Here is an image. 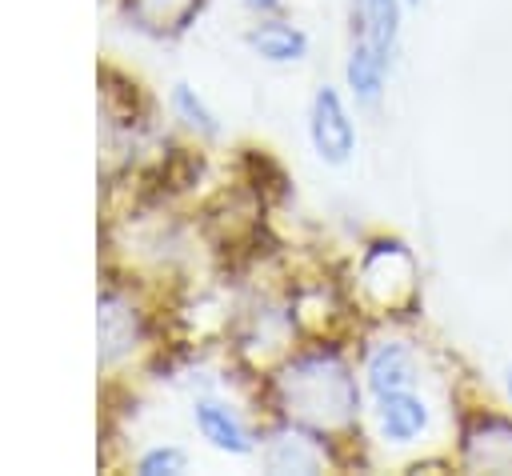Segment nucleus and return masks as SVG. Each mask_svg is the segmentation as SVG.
Returning a JSON list of instances; mask_svg holds the SVG:
<instances>
[{
	"label": "nucleus",
	"mask_w": 512,
	"mask_h": 476,
	"mask_svg": "<svg viewBox=\"0 0 512 476\" xmlns=\"http://www.w3.org/2000/svg\"><path fill=\"white\" fill-rule=\"evenodd\" d=\"M276 396L292 420L320 432L348 428L360 416V384L336 352H312L292 360L276 376Z\"/></svg>",
	"instance_id": "obj_1"
},
{
	"label": "nucleus",
	"mask_w": 512,
	"mask_h": 476,
	"mask_svg": "<svg viewBox=\"0 0 512 476\" xmlns=\"http://www.w3.org/2000/svg\"><path fill=\"white\" fill-rule=\"evenodd\" d=\"M404 0H348V60L344 84L360 108H376L388 92V72L400 44Z\"/></svg>",
	"instance_id": "obj_2"
},
{
	"label": "nucleus",
	"mask_w": 512,
	"mask_h": 476,
	"mask_svg": "<svg viewBox=\"0 0 512 476\" xmlns=\"http://www.w3.org/2000/svg\"><path fill=\"white\" fill-rule=\"evenodd\" d=\"M308 140L312 152L328 164V168H344L356 156V120L344 104V96L328 84H320L308 100Z\"/></svg>",
	"instance_id": "obj_3"
},
{
	"label": "nucleus",
	"mask_w": 512,
	"mask_h": 476,
	"mask_svg": "<svg viewBox=\"0 0 512 476\" xmlns=\"http://www.w3.org/2000/svg\"><path fill=\"white\" fill-rule=\"evenodd\" d=\"M460 456L468 472H512V420L476 416L460 432Z\"/></svg>",
	"instance_id": "obj_4"
},
{
	"label": "nucleus",
	"mask_w": 512,
	"mask_h": 476,
	"mask_svg": "<svg viewBox=\"0 0 512 476\" xmlns=\"http://www.w3.org/2000/svg\"><path fill=\"white\" fill-rule=\"evenodd\" d=\"M428 420H432V412H428L424 396L412 392V388H396V392L376 396V428L388 444L420 440L428 432Z\"/></svg>",
	"instance_id": "obj_5"
},
{
	"label": "nucleus",
	"mask_w": 512,
	"mask_h": 476,
	"mask_svg": "<svg viewBox=\"0 0 512 476\" xmlns=\"http://www.w3.org/2000/svg\"><path fill=\"white\" fill-rule=\"evenodd\" d=\"M96 332H100V364H116L124 360L136 344H140V316L136 308L116 296V292H104L100 304H96Z\"/></svg>",
	"instance_id": "obj_6"
},
{
	"label": "nucleus",
	"mask_w": 512,
	"mask_h": 476,
	"mask_svg": "<svg viewBox=\"0 0 512 476\" xmlns=\"http://www.w3.org/2000/svg\"><path fill=\"white\" fill-rule=\"evenodd\" d=\"M192 424L196 432L224 456H252V432L244 428V420L224 404V400H196L192 404Z\"/></svg>",
	"instance_id": "obj_7"
},
{
	"label": "nucleus",
	"mask_w": 512,
	"mask_h": 476,
	"mask_svg": "<svg viewBox=\"0 0 512 476\" xmlns=\"http://www.w3.org/2000/svg\"><path fill=\"white\" fill-rule=\"evenodd\" d=\"M364 380L372 396L396 392V388H412L416 384V356L404 340H380L368 360H364Z\"/></svg>",
	"instance_id": "obj_8"
},
{
	"label": "nucleus",
	"mask_w": 512,
	"mask_h": 476,
	"mask_svg": "<svg viewBox=\"0 0 512 476\" xmlns=\"http://www.w3.org/2000/svg\"><path fill=\"white\" fill-rule=\"evenodd\" d=\"M244 44L260 60H268V64H296V60L308 56V32L288 24V20H260V24H252Z\"/></svg>",
	"instance_id": "obj_9"
},
{
	"label": "nucleus",
	"mask_w": 512,
	"mask_h": 476,
	"mask_svg": "<svg viewBox=\"0 0 512 476\" xmlns=\"http://www.w3.org/2000/svg\"><path fill=\"white\" fill-rule=\"evenodd\" d=\"M260 460H264L268 472H316L320 468L316 444L300 432H276Z\"/></svg>",
	"instance_id": "obj_10"
},
{
	"label": "nucleus",
	"mask_w": 512,
	"mask_h": 476,
	"mask_svg": "<svg viewBox=\"0 0 512 476\" xmlns=\"http://www.w3.org/2000/svg\"><path fill=\"white\" fill-rule=\"evenodd\" d=\"M196 8H200V0H128V16L136 20V28L156 32V36L180 32Z\"/></svg>",
	"instance_id": "obj_11"
},
{
	"label": "nucleus",
	"mask_w": 512,
	"mask_h": 476,
	"mask_svg": "<svg viewBox=\"0 0 512 476\" xmlns=\"http://www.w3.org/2000/svg\"><path fill=\"white\" fill-rule=\"evenodd\" d=\"M168 104H172V112H176V120L188 128V132H196V136H216L220 132V120H216V112L208 108V100L192 88V84H172V96H168Z\"/></svg>",
	"instance_id": "obj_12"
},
{
	"label": "nucleus",
	"mask_w": 512,
	"mask_h": 476,
	"mask_svg": "<svg viewBox=\"0 0 512 476\" xmlns=\"http://www.w3.org/2000/svg\"><path fill=\"white\" fill-rule=\"evenodd\" d=\"M184 468H188V456L176 444H152V448H144L136 456V472L140 476H180Z\"/></svg>",
	"instance_id": "obj_13"
},
{
	"label": "nucleus",
	"mask_w": 512,
	"mask_h": 476,
	"mask_svg": "<svg viewBox=\"0 0 512 476\" xmlns=\"http://www.w3.org/2000/svg\"><path fill=\"white\" fill-rule=\"evenodd\" d=\"M400 248H404V244H392V248H388V276H392V260L400 256ZM380 260H384V244H376V252H368L364 268H372V272H376V264H380ZM372 272H364V284H368V292L380 284V280H372ZM412 288H416L412 280H400V284H392V280H388V308H396L400 300H408V296H412Z\"/></svg>",
	"instance_id": "obj_14"
},
{
	"label": "nucleus",
	"mask_w": 512,
	"mask_h": 476,
	"mask_svg": "<svg viewBox=\"0 0 512 476\" xmlns=\"http://www.w3.org/2000/svg\"><path fill=\"white\" fill-rule=\"evenodd\" d=\"M244 8H252V12H272V8H280L284 0H240Z\"/></svg>",
	"instance_id": "obj_15"
},
{
	"label": "nucleus",
	"mask_w": 512,
	"mask_h": 476,
	"mask_svg": "<svg viewBox=\"0 0 512 476\" xmlns=\"http://www.w3.org/2000/svg\"><path fill=\"white\" fill-rule=\"evenodd\" d=\"M504 388H508V400H512V368L504 372Z\"/></svg>",
	"instance_id": "obj_16"
},
{
	"label": "nucleus",
	"mask_w": 512,
	"mask_h": 476,
	"mask_svg": "<svg viewBox=\"0 0 512 476\" xmlns=\"http://www.w3.org/2000/svg\"><path fill=\"white\" fill-rule=\"evenodd\" d=\"M404 4H420V0H404Z\"/></svg>",
	"instance_id": "obj_17"
}]
</instances>
